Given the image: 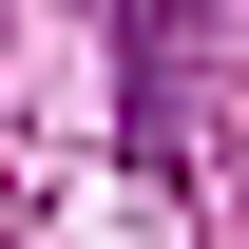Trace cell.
Returning a JSON list of instances; mask_svg holds the SVG:
<instances>
[]
</instances>
